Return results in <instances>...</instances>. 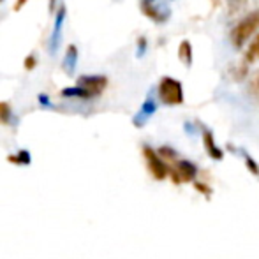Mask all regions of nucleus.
<instances>
[{"instance_id": "nucleus-7", "label": "nucleus", "mask_w": 259, "mask_h": 259, "mask_svg": "<svg viewBox=\"0 0 259 259\" xmlns=\"http://www.w3.org/2000/svg\"><path fill=\"white\" fill-rule=\"evenodd\" d=\"M64 21H65V7L60 6L55 14V25H53V32L52 37H50V53L55 55L60 48L62 42V28H64Z\"/></svg>"}, {"instance_id": "nucleus-25", "label": "nucleus", "mask_w": 259, "mask_h": 259, "mask_svg": "<svg viewBox=\"0 0 259 259\" xmlns=\"http://www.w3.org/2000/svg\"><path fill=\"white\" fill-rule=\"evenodd\" d=\"M0 2H2V0H0Z\"/></svg>"}, {"instance_id": "nucleus-21", "label": "nucleus", "mask_w": 259, "mask_h": 259, "mask_svg": "<svg viewBox=\"0 0 259 259\" xmlns=\"http://www.w3.org/2000/svg\"><path fill=\"white\" fill-rule=\"evenodd\" d=\"M145 52H147V39H145V37H140V39H138V52H136L138 58L143 57Z\"/></svg>"}, {"instance_id": "nucleus-8", "label": "nucleus", "mask_w": 259, "mask_h": 259, "mask_svg": "<svg viewBox=\"0 0 259 259\" xmlns=\"http://www.w3.org/2000/svg\"><path fill=\"white\" fill-rule=\"evenodd\" d=\"M203 147H205L206 154L211 157V159L215 160H221L224 154H222V150L217 147V143H215V136L211 134V131L205 129L203 131Z\"/></svg>"}, {"instance_id": "nucleus-20", "label": "nucleus", "mask_w": 259, "mask_h": 259, "mask_svg": "<svg viewBox=\"0 0 259 259\" xmlns=\"http://www.w3.org/2000/svg\"><path fill=\"white\" fill-rule=\"evenodd\" d=\"M23 65H25L27 71H32V69H35V65H37V58H35L34 55H28V57L25 58Z\"/></svg>"}, {"instance_id": "nucleus-15", "label": "nucleus", "mask_w": 259, "mask_h": 259, "mask_svg": "<svg viewBox=\"0 0 259 259\" xmlns=\"http://www.w3.org/2000/svg\"><path fill=\"white\" fill-rule=\"evenodd\" d=\"M249 92H250V96H252L254 99L259 101V71L254 72V76L250 78V81H249Z\"/></svg>"}, {"instance_id": "nucleus-23", "label": "nucleus", "mask_w": 259, "mask_h": 259, "mask_svg": "<svg viewBox=\"0 0 259 259\" xmlns=\"http://www.w3.org/2000/svg\"><path fill=\"white\" fill-rule=\"evenodd\" d=\"M37 99H39V104L45 106V108H50V106H52V104H50V99H48V96H46V94H39Z\"/></svg>"}, {"instance_id": "nucleus-12", "label": "nucleus", "mask_w": 259, "mask_h": 259, "mask_svg": "<svg viewBox=\"0 0 259 259\" xmlns=\"http://www.w3.org/2000/svg\"><path fill=\"white\" fill-rule=\"evenodd\" d=\"M178 58L180 62L185 65V67H191L192 65V45L191 41H182L180 46H178Z\"/></svg>"}, {"instance_id": "nucleus-24", "label": "nucleus", "mask_w": 259, "mask_h": 259, "mask_svg": "<svg viewBox=\"0 0 259 259\" xmlns=\"http://www.w3.org/2000/svg\"><path fill=\"white\" fill-rule=\"evenodd\" d=\"M23 6H27V0H18V4L14 6V11H20Z\"/></svg>"}, {"instance_id": "nucleus-5", "label": "nucleus", "mask_w": 259, "mask_h": 259, "mask_svg": "<svg viewBox=\"0 0 259 259\" xmlns=\"http://www.w3.org/2000/svg\"><path fill=\"white\" fill-rule=\"evenodd\" d=\"M198 175V167L194 166L192 162L189 160H175L173 167L169 169V177L171 182L177 185L184 184V182H192Z\"/></svg>"}, {"instance_id": "nucleus-6", "label": "nucleus", "mask_w": 259, "mask_h": 259, "mask_svg": "<svg viewBox=\"0 0 259 259\" xmlns=\"http://www.w3.org/2000/svg\"><path fill=\"white\" fill-rule=\"evenodd\" d=\"M76 85L83 87V89L89 90L94 97H97V96H101L106 90V87H108V78L101 74H85V76H79Z\"/></svg>"}, {"instance_id": "nucleus-17", "label": "nucleus", "mask_w": 259, "mask_h": 259, "mask_svg": "<svg viewBox=\"0 0 259 259\" xmlns=\"http://www.w3.org/2000/svg\"><path fill=\"white\" fill-rule=\"evenodd\" d=\"M159 155L162 157L164 160H169V162H175V160H177V152H175L171 147H160Z\"/></svg>"}, {"instance_id": "nucleus-22", "label": "nucleus", "mask_w": 259, "mask_h": 259, "mask_svg": "<svg viewBox=\"0 0 259 259\" xmlns=\"http://www.w3.org/2000/svg\"><path fill=\"white\" fill-rule=\"evenodd\" d=\"M196 191H199L201 194L208 196V198H210V194H211V189L205 184H199V182H196Z\"/></svg>"}, {"instance_id": "nucleus-9", "label": "nucleus", "mask_w": 259, "mask_h": 259, "mask_svg": "<svg viewBox=\"0 0 259 259\" xmlns=\"http://www.w3.org/2000/svg\"><path fill=\"white\" fill-rule=\"evenodd\" d=\"M155 109H157L155 101H154V99H150V97H148V99L143 103V106H141V111L138 113L136 116H134V120H133V122H134V125H136V127H143L145 123H147V120L150 118V116L155 113Z\"/></svg>"}, {"instance_id": "nucleus-13", "label": "nucleus", "mask_w": 259, "mask_h": 259, "mask_svg": "<svg viewBox=\"0 0 259 259\" xmlns=\"http://www.w3.org/2000/svg\"><path fill=\"white\" fill-rule=\"evenodd\" d=\"M13 122V108L9 103H4L0 101V123L2 125H11Z\"/></svg>"}, {"instance_id": "nucleus-1", "label": "nucleus", "mask_w": 259, "mask_h": 259, "mask_svg": "<svg viewBox=\"0 0 259 259\" xmlns=\"http://www.w3.org/2000/svg\"><path fill=\"white\" fill-rule=\"evenodd\" d=\"M157 96H159L160 103L166 106H178L184 103V89L182 83L175 78H162L157 87Z\"/></svg>"}, {"instance_id": "nucleus-18", "label": "nucleus", "mask_w": 259, "mask_h": 259, "mask_svg": "<svg viewBox=\"0 0 259 259\" xmlns=\"http://www.w3.org/2000/svg\"><path fill=\"white\" fill-rule=\"evenodd\" d=\"M245 166H247V169L254 175V177H259V166L256 164V160H254L252 157L245 155Z\"/></svg>"}, {"instance_id": "nucleus-2", "label": "nucleus", "mask_w": 259, "mask_h": 259, "mask_svg": "<svg viewBox=\"0 0 259 259\" xmlns=\"http://www.w3.org/2000/svg\"><path fill=\"white\" fill-rule=\"evenodd\" d=\"M259 28V11H254V13L247 14L231 32V41L235 45V48H243L247 41L250 39V35H254Z\"/></svg>"}, {"instance_id": "nucleus-16", "label": "nucleus", "mask_w": 259, "mask_h": 259, "mask_svg": "<svg viewBox=\"0 0 259 259\" xmlns=\"http://www.w3.org/2000/svg\"><path fill=\"white\" fill-rule=\"evenodd\" d=\"M247 60L249 62L259 60V34H257V37L254 39L252 45H250V48L247 50Z\"/></svg>"}, {"instance_id": "nucleus-10", "label": "nucleus", "mask_w": 259, "mask_h": 259, "mask_svg": "<svg viewBox=\"0 0 259 259\" xmlns=\"http://www.w3.org/2000/svg\"><path fill=\"white\" fill-rule=\"evenodd\" d=\"M76 65H78V48H76L74 45H69L67 50H65V57H64L62 67H64V71L67 72L69 76H71V74H74Z\"/></svg>"}, {"instance_id": "nucleus-4", "label": "nucleus", "mask_w": 259, "mask_h": 259, "mask_svg": "<svg viewBox=\"0 0 259 259\" xmlns=\"http://www.w3.org/2000/svg\"><path fill=\"white\" fill-rule=\"evenodd\" d=\"M141 11L155 23H166L171 16L169 4L166 0H141Z\"/></svg>"}, {"instance_id": "nucleus-14", "label": "nucleus", "mask_w": 259, "mask_h": 259, "mask_svg": "<svg viewBox=\"0 0 259 259\" xmlns=\"http://www.w3.org/2000/svg\"><path fill=\"white\" fill-rule=\"evenodd\" d=\"M7 160L16 164V166H28V164H30V154H28L27 150H20L18 154L7 157Z\"/></svg>"}, {"instance_id": "nucleus-3", "label": "nucleus", "mask_w": 259, "mask_h": 259, "mask_svg": "<svg viewBox=\"0 0 259 259\" xmlns=\"http://www.w3.org/2000/svg\"><path fill=\"white\" fill-rule=\"evenodd\" d=\"M143 159L147 162V167L150 171V175L155 178V180H164V178L169 175V167H167L166 160L159 155V152H155L152 147L145 145L143 147Z\"/></svg>"}, {"instance_id": "nucleus-19", "label": "nucleus", "mask_w": 259, "mask_h": 259, "mask_svg": "<svg viewBox=\"0 0 259 259\" xmlns=\"http://www.w3.org/2000/svg\"><path fill=\"white\" fill-rule=\"evenodd\" d=\"M245 4H247V0H228V6H229V11H231V13L240 11Z\"/></svg>"}, {"instance_id": "nucleus-11", "label": "nucleus", "mask_w": 259, "mask_h": 259, "mask_svg": "<svg viewBox=\"0 0 259 259\" xmlns=\"http://www.w3.org/2000/svg\"><path fill=\"white\" fill-rule=\"evenodd\" d=\"M62 97H67V99H83V101H89V99H94V96L85 90L83 87L76 85V87H67L60 92Z\"/></svg>"}]
</instances>
